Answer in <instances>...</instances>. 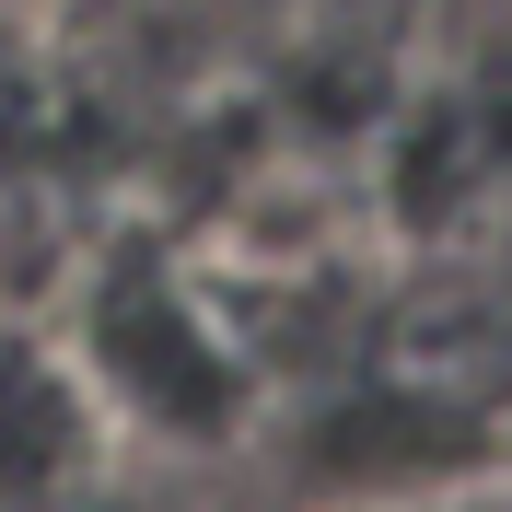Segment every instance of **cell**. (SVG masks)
I'll return each instance as SVG.
<instances>
[{"label":"cell","mask_w":512,"mask_h":512,"mask_svg":"<svg viewBox=\"0 0 512 512\" xmlns=\"http://www.w3.org/2000/svg\"><path fill=\"white\" fill-rule=\"evenodd\" d=\"M384 512H512V489H408V501Z\"/></svg>","instance_id":"3957f363"},{"label":"cell","mask_w":512,"mask_h":512,"mask_svg":"<svg viewBox=\"0 0 512 512\" xmlns=\"http://www.w3.org/2000/svg\"><path fill=\"white\" fill-rule=\"evenodd\" d=\"M0 12H59V0H0Z\"/></svg>","instance_id":"5b68a950"},{"label":"cell","mask_w":512,"mask_h":512,"mask_svg":"<svg viewBox=\"0 0 512 512\" xmlns=\"http://www.w3.org/2000/svg\"><path fill=\"white\" fill-rule=\"evenodd\" d=\"M70 373L94 384L105 419H163V431H222L233 419V361L210 350V326L152 268H117L94 291V326H82Z\"/></svg>","instance_id":"6da1fadb"},{"label":"cell","mask_w":512,"mask_h":512,"mask_svg":"<svg viewBox=\"0 0 512 512\" xmlns=\"http://www.w3.org/2000/svg\"><path fill=\"white\" fill-rule=\"evenodd\" d=\"M70 512H175V501H152V489H128V478H117V466H105V478H94V489H82V501H70Z\"/></svg>","instance_id":"277c9868"},{"label":"cell","mask_w":512,"mask_h":512,"mask_svg":"<svg viewBox=\"0 0 512 512\" xmlns=\"http://www.w3.org/2000/svg\"><path fill=\"white\" fill-rule=\"evenodd\" d=\"M105 466H117V419L70 373V350L0 338V512H70Z\"/></svg>","instance_id":"7a4b0ae2"}]
</instances>
